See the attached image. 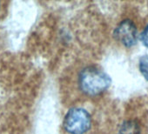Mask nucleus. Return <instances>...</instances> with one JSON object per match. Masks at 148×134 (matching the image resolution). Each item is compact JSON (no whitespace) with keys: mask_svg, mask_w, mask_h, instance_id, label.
Instances as JSON below:
<instances>
[{"mask_svg":"<svg viewBox=\"0 0 148 134\" xmlns=\"http://www.w3.org/2000/svg\"><path fill=\"white\" fill-rule=\"evenodd\" d=\"M110 77L96 66H87L79 75L80 90L88 96H97L106 91L111 85Z\"/></svg>","mask_w":148,"mask_h":134,"instance_id":"f257e3e1","label":"nucleus"},{"mask_svg":"<svg viewBox=\"0 0 148 134\" xmlns=\"http://www.w3.org/2000/svg\"><path fill=\"white\" fill-rule=\"evenodd\" d=\"M117 134H141L140 125L136 120L125 121L120 125Z\"/></svg>","mask_w":148,"mask_h":134,"instance_id":"20e7f679","label":"nucleus"},{"mask_svg":"<svg viewBox=\"0 0 148 134\" xmlns=\"http://www.w3.org/2000/svg\"><path fill=\"white\" fill-rule=\"evenodd\" d=\"M139 71L148 81V56H143L139 59Z\"/></svg>","mask_w":148,"mask_h":134,"instance_id":"39448f33","label":"nucleus"},{"mask_svg":"<svg viewBox=\"0 0 148 134\" xmlns=\"http://www.w3.org/2000/svg\"><path fill=\"white\" fill-rule=\"evenodd\" d=\"M141 42L143 43V44L146 47H148V25L145 26V28L144 29V31L141 32L140 37H139Z\"/></svg>","mask_w":148,"mask_h":134,"instance_id":"423d86ee","label":"nucleus"},{"mask_svg":"<svg viewBox=\"0 0 148 134\" xmlns=\"http://www.w3.org/2000/svg\"><path fill=\"white\" fill-rule=\"evenodd\" d=\"M63 126L69 134H85L92 126L91 115L83 108L72 107L65 114Z\"/></svg>","mask_w":148,"mask_h":134,"instance_id":"f03ea898","label":"nucleus"},{"mask_svg":"<svg viewBox=\"0 0 148 134\" xmlns=\"http://www.w3.org/2000/svg\"><path fill=\"white\" fill-rule=\"evenodd\" d=\"M113 36L115 39L125 47H132L138 42V30L135 24L125 19L121 21L114 30Z\"/></svg>","mask_w":148,"mask_h":134,"instance_id":"7ed1b4c3","label":"nucleus"}]
</instances>
